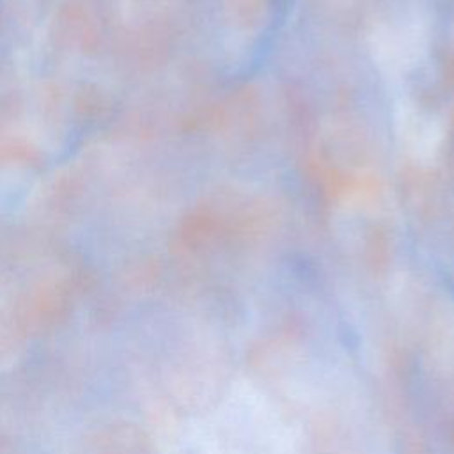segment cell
Masks as SVG:
<instances>
[{"label": "cell", "mask_w": 454, "mask_h": 454, "mask_svg": "<svg viewBox=\"0 0 454 454\" xmlns=\"http://www.w3.org/2000/svg\"><path fill=\"white\" fill-rule=\"evenodd\" d=\"M392 131L399 149L417 165L434 163L447 135L443 119L410 98L394 103Z\"/></svg>", "instance_id": "cell-2"}, {"label": "cell", "mask_w": 454, "mask_h": 454, "mask_svg": "<svg viewBox=\"0 0 454 454\" xmlns=\"http://www.w3.org/2000/svg\"><path fill=\"white\" fill-rule=\"evenodd\" d=\"M367 50L380 73L388 78L404 76L427 55V23L415 12H401L378 20L367 34Z\"/></svg>", "instance_id": "cell-1"}]
</instances>
